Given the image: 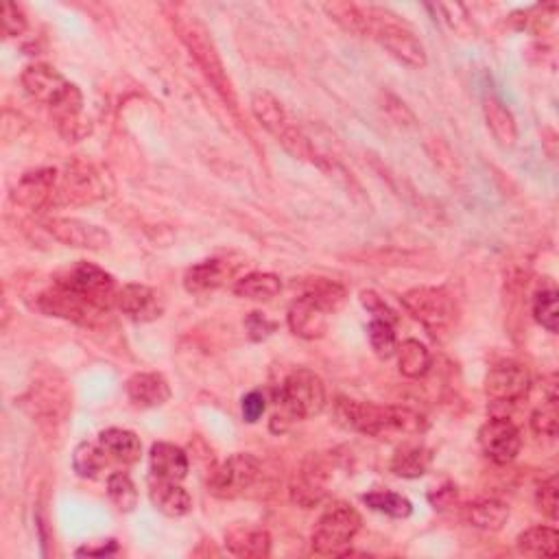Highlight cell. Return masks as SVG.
<instances>
[{
  "instance_id": "obj_8",
  "label": "cell",
  "mask_w": 559,
  "mask_h": 559,
  "mask_svg": "<svg viewBox=\"0 0 559 559\" xmlns=\"http://www.w3.org/2000/svg\"><path fill=\"white\" fill-rule=\"evenodd\" d=\"M105 197V182L101 173L88 162H73L59 175L53 206H86Z\"/></svg>"
},
{
  "instance_id": "obj_25",
  "label": "cell",
  "mask_w": 559,
  "mask_h": 559,
  "mask_svg": "<svg viewBox=\"0 0 559 559\" xmlns=\"http://www.w3.org/2000/svg\"><path fill=\"white\" fill-rule=\"evenodd\" d=\"M252 112L256 116V121L263 125L271 136H276V138H280L293 125L287 110H284V105L280 103V99L273 97V94L267 92V90L254 92Z\"/></svg>"
},
{
  "instance_id": "obj_13",
  "label": "cell",
  "mask_w": 559,
  "mask_h": 559,
  "mask_svg": "<svg viewBox=\"0 0 559 559\" xmlns=\"http://www.w3.org/2000/svg\"><path fill=\"white\" fill-rule=\"evenodd\" d=\"M531 376L525 365L505 361L494 365L485 376V396L498 404H514L527 396Z\"/></svg>"
},
{
  "instance_id": "obj_16",
  "label": "cell",
  "mask_w": 559,
  "mask_h": 559,
  "mask_svg": "<svg viewBox=\"0 0 559 559\" xmlns=\"http://www.w3.org/2000/svg\"><path fill=\"white\" fill-rule=\"evenodd\" d=\"M328 308L311 291H306L302 297L289 306L287 324L295 337L315 341L326 335L328 330Z\"/></svg>"
},
{
  "instance_id": "obj_5",
  "label": "cell",
  "mask_w": 559,
  "mask_h": 559,
  "mask_svg": "<svg viewBox=\"0 0 559 559\" xmlns=\"http://www.w3.org/2000/svg\"><path fill=\"white\" fill-rule=\"evenodd\" d=\"M53 284L81 297L83 302L92 304L103 313L116 306L118 284L114 276L97 265L86 263V260H77L75 265H68L62 271H57Z\"/></svg>"
},
{
  "instance_id": "obj_12",
  "label": "cell",
  "mask_w": 559,
  "mask_h": 559,
  "mask_svg": "<svg viewBox=\"0 0 559 559\" xmlns=\"http://www.w3.org/2000/svg\"><path fill=\"white\" fill-rule=\"evenodd\" d=\"M479 444L487 459H492L498 466H505L520 455L522 437L518 426L507 415H498V418L487 420L479 428Z\"/></svg>"
},
{
  "instance_id": "obj_7",
  "label": "cell",
  "mask_w": 559,
  "mask_h": 559,
  "mask_svg": "<svg viewBox=\"0 0 559 559\" xmlns=\"http://www.w3.org/2000/svg\"><path fill=\"white\" fill-rule=\"evenodd\" d=\"M370 38L383 46L391 57H396L400 64L409 68L426 66V51L422 42L415 38V33L404 22L396 20V16H389L383 9L372 7Z\"/></svg>"
},
{
  "instance_id": "obj_31",
  "label": "cell",
  "mask_w": 559,
  "mask_h": 559,
  "mask_svg": "<svg viewBox=\"0 0 559 559\" xmlns=\"http://www.w3.org/2000/svg\"><path fill=\"white\" fill-rule=\"evenodd\" d=\"M509 520V507L496 498H483L468 507V522L481 531H501Z\"/></svg>"
},
{
  "instance_id": "obj_34",
  "label": "cell",
  "mask_w": 559,
  "mask_h": 559,
  "mask_svg": "<svg viewBox=\"0 0 559 559\" xmlns=\"http://www.w3.org/2000/svg\"><path fill=\"white\" fill-rule=\"evenodd\" d=\"M107 453L99 442H81L73 453V468L83 479H94L103 472L107 463Z\"/></svg>"
},
{
  "instance_id": "obj_46",
  "label": "cell",
  "mask_w": 559,
  "mask_h": 559,
  "mask_svg": "<svg viewBox=\"0 0 559 559\" xmlns=\"http://www.w3.org/2000/svg\"><path fill=\"white\" fill-rule=\"evenodd\" d=\"M118 551V544L116 540H107L101 546H83V549L77 551L79 557L88 555V557H107V555H114Z\"/></svg>"
},
{
  "instance_id": "obj_30",
  "label": "cell",
  "mask_w": 559,
  "mask_h": 559,
  "mask_svg": "<svg viewBox=\"0 0 559 559\" xmlns=\"http://www.w3.org/2000/svg\"><path fill=\"white\" fill-rule=\"evenodd\" d=\"M559 544V533L553 527H531L522 531L516 540V549L527 557H555Z\"/></svg>"
},
{
  "instance_id": "obj_35",
  "label": "cell",
  "mask_w": 559,
  "mask_h": 559,
  "mask_svg": "<svg viewBox=\"0 0 559 559\" xmlns=\"http://www.w3.org/2000/svg\"><path fill=\"white\" fill-rule=\"evenodd\" d=\"M107 496H110L112 505L121 511V514H129L138 505V490L134 481L129 479L125 472H114L107 479Z\"/></svg>"
},
{
  "instance_id": "obj_32",
  "label": "cell",
  "mask_w": 559,
  "mask_h": 559,
  "mask_svg": "<svg viewBox=\"0 0 559 559\" xmlns=\"http://www.w3.org/2000/svg\"><path fill=\"white\" fill-rule=\"evenodd\" d=\"M398 367L400 374L407 378H422L431 370V352L418 339H407L398 346Z\"/></svg>"
},
{
  "instance_id": "obj_1",
  "label": "cell",
  "mask_w": 559,
  "mask_h": 559,
  "mask_svg": "<svg viewBox=\"0 0 559 559\" xmlns=\"http://www.w3.org/2000/svg\"><path fill=\"white\" fill-rule=\"evenodd\" d=\"M337 418L343 426L367 437H413L422 435L428 428V420L422 413L409 407H383V404L339 398Z\"/></svg>"
},
{
  "instance_id": "obj_4",
  "label": "cell",
  "mask_w": 559,
  "mask_h": 559,
  "mask_svg": "<svg viewBox=\"0 0 559 559\" xmlns=\"http://www.w3.org/2000/svg\"><path fill=\"white\" fill-rule=\"evenodd\" d=\"M407 313L420 321L435 341H446L459 321V306L453 293L444 287H418L400 297Z\"/></svg>"
},
{
  "instance_id": "obj_40",
  "label": "cell",
  "mask_w": 559,
  "mask_h": 559,
  "mask_svg": "<svg viewBox=\"0 0 559 559\" xmlns=\"http://www.w3.org/2000/svg\"><path fill=\"white\" fill-rule=\"evenodd\" d=\"M361 304L367 313H370L374 319H380V321H389V324H396L398 321V315L396 311H391L389 304L380 297L376 291H361Z\"/></svg>"
},
{
  "instance_id": "obj_20",
  "label": "cell",
  "mask_w": 559,
  "mask_h": 559,
  "mask_svg": "<svg viewBox=\"0 0 559 559\" xmlns=\"http://www.w3.org/2000/svg\"><path fill=\"white\" fill-rule=\"evenodd\" d=\"M125 394L138 409H156L171 400V385L158 372H138L127 378Z\"/></svg>"
},
{
  "instance_id": "obj_6",
  "label": "cell",
  "mask_w": 559,
  "mask_h": 559,
  "mask_svg": "<svg viewBox=\"0 0 559 559\" xmlns=\"http://www.w3.org/2000/svg\"><path fill=\"white\" fill-rule=\"evenodd\" d=\"M359 511L346 503L330 505L315 522L311 546L317 555H341L361 531Z\"/></svg>"
},
{
  "instance_id": "obj_26",
  "label": "cell",
  "mask_w": 559,
  "mask_h": 559,
  "mask_svg": "<svg viewBox=\"0 0 559 559\" xmlns=\"http://www.w3.org/2000/svg\"><path fill=\"white\" fill-rule=\"evenodd\" d=\"M97 442L103 446L107 457L118 463H136L142 455V442L134 431L127 428H105Z\"/></svg>"
},
{
  "instance_id": "obj_18",
  "label": "cell",
  "mask_w": 559,
  "mask_h": 559,
  "mask_svg": "<svg viewBox=\"0 0 559 559\" xmlns=\"http://www.w3.org/2000/svg\"><path fill=\"white\" fill-rule=\"evenodd\" d=\"M116 308L127 319L136 321V324H149V321H156L162 317L164 302L160 293L147 287V284L132 282L118 289Z\"/></svg>"
},
{
  "instance_id": "obj_14",
  "label": "cell",
  "mask_w": 559,
  "mask_h": 559,
  "mask_svg": "<svg viewBox=\"0 0 559 559\" xmlns=\"http://www.w3.org/2000/svg\"><path fill=\"white\" fill-rule=\"evenodd\" d=\"M59 173L55 169H33L20 175L11 188V201L25 210H46L53 206Z\"/></svg>"
},
{
  "instance_id": "obj_22",
  "label": "cell",
  "mask_w": 559,
  "mask_h": 559,
  "mask_svg": "<svg viewBox=\"0 0 559 559\" xmlns=\"http://www.w3.org/2000/svg\"><path fill=\"white\" fill-rule=\"evenodd\" d=\"M225 546L236 557L263 559L271 553V535L263 527L236 525L225 531Z\"/></svg>"
},
{
  "instance_id": "obj_3",
  "label": "cell",
  "mask_w": 559,
  "mask_h": 559,
  "mask_svg": "<svg viewBox=\"0 0 559 559\" xmlns=\"http://www.w3.org/2000/svg\"><path fill=\"white\" fill-rule=\"evenodd\" d=\"M280 413H273L271 431L284 433L291 422L315 418L326 407V385L313 370L291 372L276 391Z\"/></svg>"
},
{
  "instance_id": "obj_19",
  "label": "cell",
  "mask_w": 559,
  "mask_h": 559,
  "mask_svg": "<svg viewBox=\"0 0 559 559\" xmlns=\"http://www.w3.org/2000/svg\"><path fill=\"white\" fill-rule=\"evenodd\" d=\"M40 311L51 315V317H62L68 321H75V324H83V326H92L101 315H105L99 308H94L92 304L83 302L81 297L73 295L70 291L57 287H53L49 291H44L40 295Z\"/></svg>"
},
{
  "instance_id": "obj_27",
  "label": "cell",
  "mask_w": 559,
  "mask_h": 559,
  "mask_svg": "<svg viewBox=\"0 0 559 559\" xmlns=\"http://www.w3.org/2000/svg\"><path fill=\"white\" fill-rule=\"evenodd\" d=\"M232 291L236 297H241V300L269 302L276 295H280L282 280H280V276H276V273L254 271V273H247V276L236 280Z\"/></svg>"
},
{
  "instance_id": "obj_41",
  "label": "cell",
  "mask_w": 559,
  "mask_h": 559,
  "mask_svg": "<svg viewBox=\"0 0 559 559\" xmlns=\"http://www.w3.org/2000/svg\"><path fill=\"white\" fill-rule=\"evenodd\" d=\"M29 29V20L16 3H5L3 9V31L7 38H20Z\"/></svg>"
},
{
  "instance_id": "obj_33",
  "label": "cell",
  "mask_w": 559,
  "mask_h": 559,
  "mask_svg": "<svg viewBox=\"0 0 559 559\" xmlns=\"http://www.w3.org/2000/svg\"><path fill=\"white\" fill-rule=\"evenodd\" d=\"M363 503L370 507L372 511H378V514H385V516L396 518V520L409 518L411 511H413V505H411L407 496L396 494L391 490H374L370 494H365Z\"/></svg>"
},
{
  "instance_id": "obj_38",
  "label": "cell",
  "mask_w": 559,
  "mask_h": 559,
  "mask_svg": "<svg viewBox=\"0 0 559 559\" xmlns=\"http://www.w3.org/2000/svg\"><path fill=\"white\" fill-rule=\"evenodd\" d=\"M533 317L544 330H549L551 335H555L559 313H557V291L553 287L540 289L538 293H535V297H533Z\"/></svg>"
},
{
  "instance_id": "obj_9",
  "label": "cell",
  "mask_w": 559,
  "mask_h": 559,
  "mask_svg": "<svg viewBox=\"0 0 559 559\" xmlns=\"http://www.w3.org/2000/svg\"><path fill=\"white\" fill-rule=\"evenodd\" d=\"M260 477V461L249 453H236L212 470L208 492L223 501H232L254 487Z\"/></svg>"
},
{
  "instance_id": "obj_2",
  "label": "cell",
  "mask_w": 559,
  "mask_h": 559,
  "mask_svg": "<svg viewBox=\"0 0 559 559\" xmlns=\"http://www.w3.org/2000/svg\"><path fill=\"white\" fill-rule=\"evenodd\" d=\"M171 20L177 31V38L182 40L190 55L195 57V62L199 64L201 73H204L206 79L210 81L214 92L219 94L221 101L228 105L234 114L239 112V99H236L234 86L228 73H225L221 55L217 51V46H214L212 35L206 29L204 22L195 16H184V14H175Z\"/></svg>"
},
{
  "instance_id": "obj_43",
  "label": "cell",
  "mask_w": 559,
  "mask_h": 559,
  "mask_svg": "<svg viewBox=\"0 0 559 559\" xmlns=\"http://www.w3.org/2000/svg\"><path fill=\"white\" fill-rule=\"evenodd\" d=\"M241 411H243V420L249 424H256L260 418H263V413L267 411V398L263 391H249L241 402Z\"/></svg>"
},
{
  "instance_id": "obj_36",
  "label": "cell",
  "mask_w": 559,
  "mask_h": 559,
  "mask_svg": "<svg viewBox=\"0 0 559 559\" xmlns=\"http://www.w3.org/2000/svg\"><path fill=\"white\" fill-rule=\"evenodd\" d=\"M367 339H370V346L378 359H391L398 352V337L396 328L389 321L372 319L370 326H367Z\"/></svg>"
},
{
  "instance_id": "obj_39",
  "label": "cell",
  "mask_w": 559,
  "mask_h": 559,
  "mask_svg": "<svg viewBox=\"0 0 559 559\" xmlns=\"http://www.w3.org/2000/svg\"><path fill=\"white\" fill-rule=\"evenodd\" d=\"M426 151H428V156H431V160H433V164L437 166V169L444 173V177H450V180H457V177H461L459 160L455 156L453 147H450L444 138H431V140H428L426 142Z\"/></svg>"
},
{
  "instance_id": "obj_44",
  "label": "cell",
  "mask_w": 559,
  "mask_h": 559,
  "mask_svg": "<svg viewBox=\"0 0 559 559\" xmlns=\"http://www.w3.org/2000/svg\"><path fill=\"white\" fill-rule=\"evenodd\" d=\"M245 328L254 341H263L276 330V321H271L263 313H249L245 319Z\"/></svg>"
},
{
  "instance_id": "obj_15",
  "label": "cell",
  "mask_w": 559,
  "mask_h": 559,
  "mask_svg": "<svg viewBox=\"0 0 559 559\" xmlns=\"http://www.w3.org/2000/svg\"><path fill=\"white\" fill-rule=\"evenodd\" d=\"M20 81L29 97L46 105L49 110H53V107L66 97L70 86H73V83L59 73V70H55L49 64H40V62L29 64L25 70H22Z\"/></svg>"
},
{
  "instance_id": "obj_42",
  "label": "cell",
  "mask_w": 559,
  "mask_h": 559,
  "mask_svg": "<svg viewBox=\"0 0 559 559\" xmlns=\"http://www.w3.org/2000/svg\"><path fill=\"white\" fill-rule=\"evenodd\" d=\"M535 503L544 516H549L551 520H557V477L546 479L540 487L538 494H535Z\"/></svg>"
},
{
  "instance_id": "obj_45",
  "label": "cell",
  "mask_w": 559,
  "mask_h": 559,
  "mask_svg": "<svg viewBox=\"0 0 559 559\" xmlns=\"http://www.w3.org/2000/svg\"><path fill=\"white\" fill-rule=\"evenodd\" d=\"M383 107H385V112L389 114L391 121H394L396 125H409V127H413L415 116L411 114V110H409L407 105H404L400 99L394 97V94H385Z\"/></svg>"
},
{
  "instance_id": "obj_10",
  "label": "cell",
  "mask_w": 559,
  "mask_h": 559,
  "mask_svg": "<svg viewBox=\"0 0 559 559\" xmlns=\"http://www.w3.org/2000/svg\"><path fill=\"white\" fill-rule=\"evenodd\" d=\"M245 265V258L241 254H223L212 256L208 260L193 265L184 276V289L188 293H210L217 291L225 284L232 282Z\"/></svg>"
},
{
  "instance_id": "obj_17",
  "label": "cell",
  "mask_w": 559,
  "mask_h": 559,
  "mask_svg": "<svg viewBox=\"0 0 559 559\" xmlns=\"http://www.w3.org/2000/svg\"><path fill=\"white\" fill-rule=\"evenodd\" d=\"M27 400L31 404L33 415H38V418H42V422H51V424L64 422L70 409V396H68L66 383L59 376L55 380V374L46 376L44 380H38V383L31 385Z\"/></svg>"
},
{
  "instance_id": "obj_21",
  "label": "cell",
  "mask_w": 559,
  "mask_h": 559,
  "mask_svg": "<svg viewBox=\"0 0 559 559\" xmlns=\"http://www.w3.org/2000/svg\"><path fill=\"white\" fill-rule=\"evenodd\" d=\"M149 466H151L153 479L175 481V483H182L188 477V470H190L186 450L169 442H158L151 446Z\"/></svg>"
},
{
  "instance_id": "obj_28",
  "label": "cell",
  "mask_w": 559,
  "mask_h": 559,
  "mask_svg": "<svg viewBox=\"0 0 559 559\" xmlns=\"http://www.w3.org/2000/svg\"><path fill=\"white\" fill-rule=\"evenodd\" d=\"M433 463V450L422 444H402L394 459H391V472L402 479H420L428 472Z\"/></svg>"
},
{
  "instance_id": "obj_11",
  "label": "cell",
  "mask_w": 559,
  "mask_h": 559,
  "mask_svg": "<svg viewBox=\"0 0 559 559\" xmlns=\"http://www.w3.org/2000/svg\"><path fill=\"white\" fill-rule=\"evenodd\" d=\"M44 230L49 232L55 241L66 247L90 249V252H103L110 247L112 236L101 225H94L81 219L53 217L44 221Z\"/></svg>"
},
{
  "instance_id": "obj_23",
  "label": "cell",
  "mask_w": 559,
  "mask_h": 559,
  "mask_svg": "<svg viewBox=\"0 0 559 559\" xmlns=\"http://www.w3.org/2000/svg\"><path fill=\"white\" fill-rule=\"evenodd\" d=\"M149 496L153 507L169 518H184L193 511V498H190L188 490H184V487L175 481L153 479L149 487Z\"/></svg>"
},
{
  "instance_id": "obj_37",
  "label": "cell",
  "mask_w": 559,
  "mask_h": 559,
  "mask_svg": "<svg viewBox=\"0 0 559 559\" xmlns=\"http://www.w3.org/2000/svg\"><path fill=\"white\" fill-rule=\"evenodd\" d=\"M557 422H559L557 394L555 391H549V396H546L540 407L531 413V428L538 437L553 439L557 437Z\"/></svg>"
},
{
  "instance_id": "obj_29",
  "label": "cell",
  "mask_w": 559,
  "mask_h": 559,
  "mask_svg": "<svg viewBox=\"0 0 559 559\" xmlns=\"http://www.w3.org/2000/svg\"><path fill=\"white\" fill-rule=\"evenodd\" d=\"M324 9L326 14L346 31L354 35H370L372 7L365 9L356 3H326Z\"/></svg>"
},
{
  "instance_id": "obj_24",
  "label": "cell",
  "mask_w": 559,
  "mask_h": 559,
  "mask_svg": "<svg viewBox=\"0 0 559 559\" xmlns=\"http://www.w3.org/2000/svg\"><path fill=\"white\" fill-rule=\"evenodd\" d=\"M483 114H485V123L490 134L494 136V140L501 147H514L518 140V125L516 118L511 114L509 107L496 97H485L483 101Z\"/></svg>"
}]
</instances>
